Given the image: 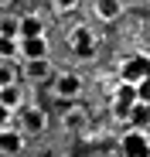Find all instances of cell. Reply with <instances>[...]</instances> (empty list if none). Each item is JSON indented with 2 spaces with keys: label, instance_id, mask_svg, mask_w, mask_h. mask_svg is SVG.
Here are the masks:
<instances>
[{
  "label": "cell",
  "instance_id": "4",
  "mask_svg": "<svg viewBox=\"0 0 150 157\" xmlns=\"http://www.w3.org/2000/svg\"><path fill=\"white\" fill-rule=\"evenodd\" d=\"M55 92L62 96V99H75L82 92V78L75 75V72H65V75H58L55 78Z\"/></svg>",
  "mask_w": 150,
  "mask_h": 157
},
{
  "label": "cell",
  "instance_id": "12",
  "mask_svg": "<svg viewBox=\"0 0 150 157\" xmlns=\"http://www.w3.org/2000/svg\"><path fill=\"white\" fill-rule=\"evenodd\" d=\"M14 55H21V38L0 34V58H14Z\"/></svg>",
  "mask_w": 150,
  "mask_h": 157
},
{
  "label": "cell",
  "instance_id": "15",
  "mask_svg": "<svg viewBox=\"0 0 150 157\" xmlns=\"http://www.w3.org/2000/svg\"><path fill=\"white\" fill-rule=\"evenodd\" d=\"M82 120H85V113H82V109H68V113H65V126H68V130L82 126Z\"/></svg>",
  "mask_w": 150,
  "mask_h": 157
},
{
  "label": "cell",
  "instance_id": "11",
  "mask_svg": "<svg viewBox=\"0 0 150 157\" xmlns=\"http://www.w3.org/2000/svg\"><path fill=\"white\" fill-rule=\"evenodd\" d=\"M119 10H123L119 0H96V14L103 17V21H116V17H119Z\"/></svg>",
  "mask_w": 150,
  "mask_h": 157
},
{
  "label": "cell",
  "instance_id": "16",
  "mask_svg": "<svg viewBox=\"0 0 150 157\" xmlns=\"http://www.w3.org/2000/svg\"><path fill=\"white\" fill-rule=\"evenodd\" d=\"M137 99H140V102H147V106H150V78H143V82L137 86Z\"/></svg>",
  "mask_w": 150,
  "mask_h": 157
},
{
  "label": "cell",
  "instance_id": "2",
  "mask_svg": "<svg viewBox=\"0 0 150 157\" xmlns=\"http://www.w3.org/2000/svg\"><path fill=\"white\" fill-rule=\"evenodd\" d=\"M119 147H123V154H126V157H150V140L140 133V130H130V133H123Z\"/></svg>",
  "mask_w": 150,
  "mask_h": 157
},
{
  "label": "cell",
  "instance_id": "3",
  "mask_svg": "<svg viewBox=\"0 0 150 157\" xmlns=\"http://www.w3.org/2000/svg\"><path fill=\"white\" fill-rule=\"evenodd\" d=\"M68 44H72L75 55H82V58H89L92 51H96V38H92V31L85 28V24H79V28L68 34Z\"/></svg>",
  "mask_w": 150,
  "mask_h": 157
},
{
  "label": "cell",
  "instance_id": "7",
  "mask_svg": "<svg viewBox=\"0 0 150 157\" xmlns=\"http://www.w3.org/2000/svg\"><path fill=\"white\" fill-rule=\"evenodd\" d=\"M24 150V133L21 130H0V154H21Z\"/></svg>",
  "mask_w": 150,
  "mask_h": 157
},
{
  "label": "cell",
  "instance_id": "17",
  "mask_svg": "<svg viewBox=\"0 0 150 157\" xmlns=\"http://www.w3.org/2000/svg\"><path fill=\"white\" fill-rule=\"evenodd\" d=\"M10 82H14V68L0 65V86H10Z\"/></svg>",
  "mask_w": 150,
  "mask_h": 157
},
{
  "label": "cell",
  "instance_id": "5",
  "mask_svg": "<svg viewBox=\"0 0 150 157\" xmlns=\"http://www.w3.org/2000/svg\"><path fill=\"white\" fill-rule=\"evenodd\" d=\"M48 126V116L38 109V106H28L21 116V133H41V130Z\"/></svg>",
  "mask_w": 150,
  "mask_h": 157
},
{
  "label": "cell",
  "instance_id": "6",
  "mask_svg": "<svg viewBox=\"0 0 150 157\" xmlns=\"http://www.w3.org/2000/svg\"><path fill=\"white\" fill-rule=\"evenodd\" d=\"M21 55H24V62L48 58V41L44 38H21Z\"/></svg>",
  "mask_w": 150,
  "mask_h": 157
},
{
  "label": "cell",
  "instance_id": "19",
  "mask_svg": "<svg viewBox=\"0 0 150 157\" xmlns=\"http://www.w3.org/2000/svg\"><path fill=\"white\" fill-rule=\"evenodd\" d=\"M51 4H55V7H58V10H72V7H75V4H79V0H51Z\"/></svg>",
  "mask_w": 150,
  "mask_h": 157
},
{
  "label": "cell",
  "instance_id": "10",
  "mask_svg": "<svg viewBox=\"0 0 150 157\" xmlns=\"http://www.w3.org/2000/svg\"><path fill=\"white\" fill-rule=\"evenodd\" d=\"M24 75H28V78H34V82H41V78H48V75H51V65H48V58L28 62V65H24Z\"/></svg>",
  "mask_w": 150,
  "mask_h": 157
},
{
  "label": "cell",
  "instance_id": "20",
  "mask_svg": "<svg viewBox=\"0 0 150 157\" xmlns=\"http://www.w3.org/2000/svg\"><path fill=\"white\" fill-rule=\"evenodd\" d=\"M7 4H10V0H0V7H7Z\"/></svg>",
  "mask_w": 150,
  "mask_h": 157
},
{
  "label": "cell",
  "instance_id": "14",
  "mask_svg": "<svg viewBox=\"0 0 150 157\" xmlns=\"http://www.w3.org/2000/svg\"><path fill=\"white\" fill-rule=\"evenodd\" d=\"M0 34H7V38H21V21H0Z\"/></svg>",
  "mask_w": 150,
  "mask_h": 157
},
{
  "label": "cell",
  "instance_id": "13",
  "mask_svg": "<svg viewBox=\"0 0 150 157\" xmlns=\"http://www.w3.org/2000/svg\"><path fill=\"white\" fill-rule=\"evenodd\" d=\"M130 123H133V130L143 126V123H150V106L147 102H137V106L130 109Z\"/></svg>",
  "mask_w": 150,
  "mask_h": 157
},
{
  "label": "cell",
  "instance_id": "8",
  "mask_svg": "<svg viewBox=\"0 0 150 157\" xmlns=\"http://www.w3.org/2000/svg\"><path fill=\"white\" fill-rule=\"evenodd\" d=\"M21 38H44V21L38 14H24L21 17Z\"/></svg>",
  "mask_w": 150,
  "mask_h": 157
},
{
  "label": "cell",
  "instance_id": "9",
  "mask_svg": "<svg viewBox=\"0 0 150 157\" xmlns=\"http://www.w3.org/2000/svg\"><path fill=\"white\" fill-rule=\"evenodd\" d=\"M0 102L14 113V109H21V102H24V92H21V86L17 82H10V86H0Z\"/></svg>",
  "mask_w": 150,
  "mask_h": 157
},
{
  "label": "cell",
  "instance_id": "1",
  "mask_svg": "<svg viewBox=\"0 0 150 157\" xmlns=\"http://www.w3.org/2000/svg\"><path fill=\"white\" fill-rule=\"evenodd\" d=\"M119 78H123V82H130V86H140L143 78H150V58H147V55L126 58L123 68H119Z\"/></svg>",
  "mask_w": 150,
  "mask_h": 157
},
{
  "label": "cell",
  "instance_id": "18",
  "mask_svg": "<svg viewBox=\"0 0 150 157\" xmlns=\"http://www.w3.org/2000/svg\"><path fill=\"white\" fill-rule=\"evenodd\" d=\"M7 126H10V109L0 102V130H7Z\"/></svg>",
  "mask_w": 150,
  "mask_h": 157
}]
</instances>
